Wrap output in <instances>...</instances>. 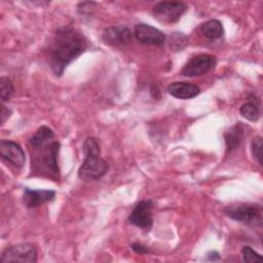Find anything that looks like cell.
I'll return each mask as SVG.
<instances>
[{
    "label": "cell",
    "instance_id": "cell-1",
    "mask_svg": "<svg viewBox=\"0 0 263 263\" xmlns=\"http://www.w3.org/2000/svg\"><path fill=\"white\" fill-rule=\"evenodd\" d=\"M87 48V39L78 29L66 26L59 28L47 47V61L57 76Z\"/></svg>",
    "mask_w": 263,
    "mask_h": 263
},
{
    "label": "cell",
    "instance_id": "cell-2",
    "mask_svg": "<svg viewBox=\"0 0 263 263\" xmlns=\"http://www.w3.org/2000/svg\"><path fill=\"white\" fill-rule=\"evenodd\" d=\"M60 146V142L54 140L37 146H30L32 172L47 176L54 180L59 179L60 170L58 164V155Z\"/></svg>",
    "mask_w": 263,
    "mask_h": 263
},
{
    "label": "cell",
    "instance_id": "cell-3",
    "mask_svg": "<svg viewBox=\"0 0 263 263\" xmlns=\"http://www.w3.org/2000/svg\"><path fill=\"white\" fill-rule=\"evenodd\" d=\"M224 213L229 218L249 226L261 225V206L253 203H238L228 205Z\"/></svg>",
    "mask_w": 263,
    "mask_h": 263
},
{
    "label": "cell",
    "instance_id": "cell-4",
    "mask_svg": "<svg viewBox=\"0 0 263 263\" xmlns=\"http://www.w3.org/2000/svg\"><path fill=\"white\" fill-rule=\"evenodd\" d=\"M187 10V5L179 1H160L153 6V15L159 22L173 24L178 22Z\"/></svg>",
    "mask_w": 263,
    "mask_h": 263
},
{
    "label": "cell",
    "instance_id": "cell-5",
    "mask_svg": "<svg viewBox=\"0 0 263 263\" xmlns=\"http://www.w3.org/2000/svg\"><path fill=\"white\" fill-rule=\"evenodd\" d=\"M2 263L20 262V263H35L37 261V250L29 242L18 243L6 248L1 255Z\"/></svg>",
    "mask_w": 263,
    "mask_h": 263
},
{
    "label": "cell",
    "instance_id": "cell-6",
    "mask_svg": "<svg viewBox=\"0 0 263 263\" xmlns=\"http://www.w3.org/2000/svg\"><path fill=\"white\" fill-rule=\"evenodd\" d=\"M108 163L100 155H85L78 170V177L84 181L101 179L108 171Z\"/></svg>",
    "mask_w": 263,
    "mask_h": 263
},
{
    "label": "cell",
    "instance_id": "cell-7",
    "mask_svg": "<svg viewBox=\"0 0 263 263\" xmlns=\"http://www.w3.org/2000/svg\"><path fill=\"white\" fill-rule=\"evenodd\" d=\"M217 64L216 57L208 53L197 54L191 58L182 68L181 75L185 77H195L203 75L215 68Z\"/></svg>",
    "mask_w": 263,
    "mask_h": 263
},
{
    "label": "cell",
    "instance_id": "cell-8",
    "mask_svg": "<svg viewBox=\"0 0 263 263\" xmlns=\"http://www.w3.org/2000/svg\"><path fill=\"white\" fill-rule=\"evenodd\" d=\"M153 206L154 202L151 199L139 201L128 216L129 223L149 231L153 225Z\"/></svg>",
    "mask_w": 263,
    "mask_h": 263
},
{
    "label": "cell",
    "instance_id": "cell-9",
    "mask_svg": "<svg viewBox=\"0 0 263 263\" xmlns=\"http://www.w3.org/2000/svg\"><path fill=\"white\" fill-rule=\"evenodd\" d=\"M0 155L4 160L9 162L16 168H21L25 164V152L21 145L13 141H0Z\"/></svg>",
    "mask_w": 263,
    "mask_h": 263
},
{
    "label": "cell",
    "instance_id": "cell-10",
    "mask_svg": "<svg viewBox=\"0 0 263 263\" xmlns=\"http://www.w3.org/2000/svg\"><path fill=\"white\" fill-rule=\"evenodd\" d=\"M136 38L147 45L162 46L165 43V35L155 27L147 24H138L135 27Z\"/></svg>",
    "mask_w": 263,
    "mask_h": 263
},
{
    "label": "cell",
    "instance_id": "cell-11",
    "mask_svg": "<svg viewBox=\"0 0 263 263\" xmlns=\"http://www.w3.org/2000/svg\"><path fill=\"white\" fill-rule=\"evenodd\" d=\"M103 40L115 47L126 46L133 38L130 30L125 26H112L108 27L103 32Z\"/></svg>",
    "mask_w": 263,
    "mask_h": 263
},
{
    "label": "cell",
    "instance_id": "cell-12",
    "mask_svg": "<svg viewBox=\"0 0 263 263\" xmlns=\"http://www.w3.org/2000/svg\"><path fill=\"white\" fill-rule=\"evenodd\" d=\"M54 197H55V192L53 190L25 188L24 194H23V201L27 208L33 209L44 202L52 200Z\"/></svg>",
    "mask_w": 263,
    "mask_h": 263
},
{
    "label": "cell",
    "instance_id": "cell-13",
    "mask_svg": "<svg viewBox=\"0 0 263 263\" xmlns=\"http://www.w3.org/2000/svg\"><path fill=\"white\" fill-rule=\"evenodd\" d=\"M167 92L181 100H188L195 98L196 96L199 95L200 89L197 85L189 82H184V81H176L171 83L167 86Z\"/></svg>",
    "mask_w": 263,
    "mask_h": 263
},
{
    "label": "cell",
    "instance_id": "cell-14",
    "mask_svg": "<svg viewBox=\"0 0 263 263\" xmlns=\"http://www.w3.org/2000/svg\"><path fill=\"white\" fill-rule=\"evenodd\" d=\"M225 139V144H226V149L227 151L231 152L235 149H237L243 139V128L240 123L235 124L232 126L228 132L225 133L224 135Z\"/></svg>",
    "mask_w": 263,
    "mask_h": 263
},
{
    "label": "cell",
    "instance_id": "cell-15",
    "mask_svg": "<svg viewBox=\"0 0 263 263\" xmlns=\"http://www.w3.org/2000/svg\"><path fill=\"white\" fill-rule=\"evenodd\" d=\"M200 32L209 39H218L223 35L224 29L220 21L210 20L201 25Z\"/></svg>",
    "mask_w": 263,
    "mask_h": 263
},
{
    "label": "cell",
    "instance_id": "cell-16",
    "mask_svg": "<svg viewBox=\"0 0 263 263\" xmlns=\"http://www.w3.org/2000/svg\"><path fill=\"white\" fill-rule=\"evenodd\" d=\"M53 138H54L53 130L46 125H42L30 138L29 143H30V146H37V145L52 141Z\"/></svg>",
    "mask_w": 263,
    "mask_h": 263
},
{
    "label": "cell",
    "instance_id": "cell-17",
    "mask_svg": "<svg viewBox=\"0 0 263 263\" xmlns=\"http://www.w3.org/2000/svg\"><path fill=\"white\" fill-rule=\"evenodd\" d=\"M239 112L246 119L250 121H257L260 116L259 107L254 102H248L241 105Z\"/></svg>",
    "mask_w": 263,
    "mask_h": 263
},
{
    "label": "cell",
    "instance_id": "cell-18",
    "mask_svg": "<svg viewBox=\"0 0 263 263\" xmlns=\"http://www.w3.org/2000/svg\"><path fill=\"white\" fill-rule=\"evenodd\" d=\"M13 92V84L8 77L2 76L0 78V98L1 102L8 101Z\"/></svg>",
    "mask_w": 263,
    "mask_h": 263
},
{
    "label": "cell",
    "instance_id": "cell-19",
    "mask_svg": "<svg viewBox=\"0 0 263 263\" xmlns=\"http://www.w3.org/2000/svg\"><path fill=\"white\" fill-rule=\"evenodd\" d=\"M84 156L85 155H100L101 153V149H100V144L97 138H87L84 143H83V147H82Z\"/></svg>",
    "mask_w": 263,
    "mask_h": 263
},
{
    "label": "cell",
    "instance_id": "cell-20",
    "mask_svg": "<svg viewBox=\"0 0 263 263\" xmlns=\"http://www.w3.org/2000/svg\"><path fill=\"white\" fill-rule=\"evenodd\" d=\"M241 255H242L243 262H247V263H254L262 260V256L249 246H245L241 249Z\"/></svg>",
    "mask_w": 263,
    "mask_h": 263
},
{
    "label": "cell",
    "instance_id": "cell-21",
    "mask_svg": "<svg viewBox=\"0 0 263 263\" xmlns=\"http://www.w3.org/2000/svg\"><path fill=\"white\" fill-rule=\"evenodd\" d=\"M251 150L254 159H256L257 162L262 165V138L260 136H257L253 139Z\"/></svg>",
    "mask_w": 263,
    "mask_h": 263
},
{
    "label": "cell",
    "instance_id": "cell-22",
    "mask_svg": "<svg viewBox=\"0 0 263 263\" xmlns=\"http://www.w3.org/2000/svg\"><path fill=\"white\" fill-rule=\"evenodd\" d=\"M93 6H97L96 2H81L78 4V10L81 12V14H89L91 8H95Z\"/></svg>",
    "mask_w": 263,
    "mask_h": 263
},
{
    "label": "cell",
    "instance_id": "cell-23",
    "mask_svg": "<svg viewBox=\"0 0 263 263\" xmlns=\"http://www.w3.org/2000/svg\"><path fill=\"white\" fill-rule=\"evenodd\" d=\"M130 247H132V249H133L137 254H141V255H142V254H147V253L150 252L149 248H148L147 246L141 243V242H135V243H133Z\"/></svg>",
    "mask_w": 263,
    "mask_h": 263
},
{
    "label": "cell",
    "instance_id": "cell-24",
    "mask_svg": "<svg viewBox=\"0 0 263 263\" xmlns=\"http://www.w3.org/2000/svg\"><path fill=\"white\" fill-rule=\"evenodd\" d=\"M10 114H11V110L8 109V108H6V107L3 105V103H2V104H1V112H0L1 123H2V124L5 123V121L9 118Z\"/></svg>",
    "mask_w": 263,
    "mask_h": 263
},
{
    "label": "cell",
    "instance_id": "cell-25",
    "mask_svg": "<svg viewBox=\"0 0 263 263\" xmlns=\"http://www.w3.org/2000/svg\"><path fill=\"white\" fill-rule=\"evenodd\" d=\"M220 258V255H219V253H217V252H210L209 254H208V259L209 260H218Z\"/></svg>",
    "mask_w": 263,
    "mask_h": 263
}]
</instances>
